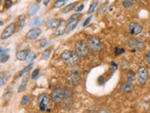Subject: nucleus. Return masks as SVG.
<instances>
[{
	"label": "nucleus",
	"mask_w": 150,
	"mask_h": 113,
	"mask_svg": "<svg viewBox=\"0 0 150 113\" xmlns=\"http://www.w3.org/2000/svg\"><path fill=\"white\" fill-rule=\"evenodd\" d=\"M68 2V0H56V2L54 5V8L57 9V8H61L65 6V4Z\"/></svg>",
	"instance_id": "4be33fe9"
},
{
	"label": "nucleus",
	"mask_w": 150,
	"mask_h": 113,
	"mask_svg": "<svg viewBox=\"0 0 150 113\" xmlns=\"http://www.w3.org/2000/svg\"><path fill=\"white\" fill-rule=\"evenodd\" d=\"M127 79H128L129 82L133 83L135 82V80H137V77H135V74L132 71H129V72L127 73Z\"/></svg>",
	"instance_id": "6ab92c4d"
},
{
	"label": "nucleus",
	"mask_w": 150,
	"mask_h": 113,
	"mask_svg": "<svg viewBox=\"0 0 150 113\" xmlns=\"http://www.w3.org/2000/svg\"><path fill=\"white\" fill-rule=\"evenodd\" d=\"M67 81L72 86H77L81 82V73L77 70L70 71L67 75Z\"/></svg>",
	"instance_id": "7ed1b4c3"
},
{
	"label": "nucleus",
	"mask_w": 150,
	"mask_h": 113,
	"mask_svg": "<svg viewBox=\"0 0 150 113\" xmlns=\"http://www.w3.org/2000/svg\"><path fill=\"white\" fill-rule=\"evenodd\" d=\"M50 55H51V49H50V48L45 49V50L43 51V53H42V59H45V60H47V59H49Z\"/></svg>",
	"instance_id": "393cba45"
},
{
	"label": "nucleus",
	"mask_w": 150,
	"mask_h": 113,
	"mask_svg": "<svg viewBox=\"0 0 150 113\" xmlns=\"http://www.w3.org/2000/svg\"><path fill=\"white\" fill-rule=\"evenodd\" d=\"M145 62H146L148 64V66H150V52H148V53L145 54Z\"/></svg>",
	"instance_id": "473e14b6"
},
{
	"label": "nucleus",
	"mask_w": 150,
	"mask_h": 113,
	"mask_svg": "<svg viewBox=\"0 0 150 113\" xmlns=\"http://www.w3.org/2000/svg\"><path fill=\"white\" fill-rule=\"evenodd\" d=\"M49 2H50V0H44V1H43V4H44V6H48Z\"/></svg>",
	"instance_id": "a19ab883"
},
{
	"label": "nucleus",
	"mask_w": 150,
	"mask_h": 113,
	"mask_svg": "<svg viewBox=\"0 0 150 113\" xmlns=\"http://www.w3.org/2000/svg\"><path fill=\"white\" fill-rule=\"evenodd\" d=\"M82 16V14L81 13H79V12H77V13H75V14H73V15H71L69 17V21L70 20H77V19L79 18V17H81Z\"/></svg>",
	"instance_id": "c85d7f7f"
},
{
	"label": "nucleus",
	"mask_w": 150,
	"mask_h": 113,
	"mask_svg": "<svg viewBox=\"0 0 150 113\" xmlns=\"http://www.w3.org/2000/svg\"><path fill=\"white\" fill-rule=\"evenodd\" d=\"M79 4V2H73V3H71V4H69L67 7H65L64 9H63V11H62V12L63 13H68V12H69V11H71L73 9H75L77 7V5Z\"/></svg>",
	"instance_id": "dca6fc26"
},
{
	"label": "nucleus",
	"mask_w": 150,
	"mask_h": 113,
	"mask_svg": "<svg viewBox=\"0 0 150 113\" xmlns=\"http://www.w3.org/2000/svg\"><path fill=\"white\" fill-rule=\"evenodd\" d=\"M15 30H16V24L15 23L9 24V25L3 30L1 34V39L6 40V39H8V38H11L14 34Z\"/></svg>",
	"instance_id": "6e6552de"
},
{
	"label": "nucleus",
	"mask_w": 150,
	"mask_h": 113,
	"mask_svg": "<svg viewBox=\"0 0 150 113\" xmlns=\"http://www.w3.org/2000/svg\"><path fill=\"white\" fill-rule=\"evenodd\" d=\"M38 103H39L40 109L41 111H45L47 108V105H48V103H49L48 94H46V93L40 94L39 97H38Z\"/></svg>",
	"instance_id": "1a4fd4ad"
},
{
	"label": "nucleus",
	"mask_w": 150,
	"mask_h": 113,
	"mask_svg": "<svg viewBox=\"0 0 150 113\" xmlns=\"http://www.w3.org/2000/svg\"><path fill=\"white\" fill-rule=\"evenodd\" d=\"M98 83L100 85H102L103 83H104V79H103V77H100L98 79Z\"/></svg>",
	"instance_id": "4c0bfd02"
},
{
	"label": "nucleus",
	"mask_w": 150,
	"mask_h": 113,
	"mask_svg": "<svg viewBox=\"0 0 150 113\" xmlns=\"http://www.w3.org/2000/svg\"><path fill=\"white\" fill-rule=\"evenodd\" d=\"M31 24H32L33 26H38V25H40V24H41V23H40V18H36L35 20L33 21Z\"/></svg>",
	"instance_id": "f704fd0d"
},
{
	"label": "nucleus",
	"mask_w": 150,
	"mask_h": 113,
	"mask_svg": "<svg viewBox=\"0 0 150 113\" xmlns=\"http://www.w3.org/2000/svg\"><path fill=\"white\" fill-rule=\"evenodd\" d=\"M98 0H93L90 4V7H89V9H88V13L92 14L94 11H95V9L98 7Z\"/></svg>",
	"instance_id": "aec40b11"
},
{
	"label": "nucleus",
	"mask_w": 150,
	"mask_h": 113,
	"mask_svg": "<svg viewBox=\"0 0 150 113\" xmlns=\"http://www.w3.org/2000/svg\"><path fill=\"white\" fill-rule=\"evenodd\" d=\"M78 23H79V19H77V20H70L67 25H66L65 26V31L66 32H70V31H72L75 27L77 26L78 25Z\"/></svg>",
	"instance_id": "2eb2a0df"
},
{
	"label": "nucleus",
	"mask_w": 150,
	"mask_h": 113,
	"mask_svg": "<svg viewBox=\"0 0 150 113\" xmlns=\"http://www.w3.org/2000/svg\"><path fill=\"white\" fill-rule=\"evenodd\" d=\"M39 74H40V69H36L34 72L32 73L31 74V78L32 79H37L38 77H39Z\"/></svg>",
	"instance_id": "bb28decb"
},
{
	"label": "nucleus",
	"mask_w": 150,
	"mask_h": 113,
	"mask_svg": "<svg viewBox=\"0 0 150 113\" xmlns=\"http://www.w3.org/2000/svg\"><path fill=\"white\" fill-rule=\"evenodd\" d=\"M115 56H119V55L123 54L124 52H125V50L123 48H115Z\"/></svg>",
	"instance_id": "c756f323"
},
{
	"label": "nucleus",
	"mask_w": 150,
	"mask_h": 113,
	"mask_svg": "<svg viewBox=\"0 0 150 113\" xmlns=\"http://www.w3.org/2000/svg\"><path fill=\"white\" fill-rule=\"evenodd\" d=\"M28 102H29V96H28V95H25V96L22 98L21 104H22V106H26L27 104H28Z\"/></svg>",
	"instance_id": "a878e982"
},
{
	"label": "nucleus",
	"mask_w": 150,
	"mask_h": 113,
	"mask_svg": "<svg viewBox=\"0 0 150 113\" xmlns=\"http://www.w3.org/2000/svg\"><path fill=\"white\" fill-rule=\"evenodd\" d=\"M61 59L63 62L68 66H75L79 62V56L76 52L66 50L61 54Z\"/></svg>",
	"instance_id": "f257e3e1"
},
{
	"label": "nucleus",
	"mask_w": 150,
	"mask_h": 113,
	"mask_svg": "<svg viewBox=\"0 0 150 113\" xmlns=\"http://www.w3.org/2000/svg\"><path fill=\"white\" fill-rule=\"evenodd\" d=\"M51 98L54 103L55 104H60L64 101L65 98V89L62 88H57L53 91L51 93Z\"/></svg>",
	"instance_id": "39448f33"
},
{
	"label": "nucleus",
	"mask_w": 150,
	"mask_h": 113,
	"mask_svg": "<svg viewBox=\"0 0 150 113\" xmlns=\"http://www.w3.org/2000/svg\"><path fill=\"white\" fill-rule=\"evenodd\" d=\"M83 8H84V5H80V6L76 9V11L77 12H80V11H83Z\"/></svg>",
	"instance_id": "58836bf2"
},
{
	"label": "nucleus",
	"mask_w": 150,
	"mask_h": 113,
	"mask_svg": "<svg viewBox=\"0 0 150 113\" xmlns=\"http://www.w3.org/2000/svg\"><path fill=\"white\" fill-rule=\"evenodd\" d=\"M11 6H12V1H11V0H6V1H5V8H6V9L11 8Z\"/></svg>",
	"instance_id": "7c9ffc66"
},
{
	"label": "nucleus",
	"mask_w": 150,
	"mask_h": 113,
	"mask_svg": "<svg viewBox=\"0 0 150 113\" xmlns=\"http://www.w3.org/2000/svg\"><path fill=\"white\" fill-rule=\"evenodd\" d=\"M37 2H38V3H40V0H37Z\"/></svg>",
	"instance_id": "37998d69"
},
{
	"label": "nucleus",
	"mask_w": 150,
	"mask_h": 113,
	"mask_svg": "<svg viewBox=\"0 0 150 113\" xmlns=\"http://www.w3.org/2000/svg\"><path fill=\"white\" fill-rule=\"evenodd\" d=\"M5 80H6V78H5V77L3 74H1V77H0V86L3 87L4 84H5Z\"/></svg>",
	"instance_id": "c9c22d12"
},
{
	"label": "nucleus",
	"mask_w": 150,
	"mask_h": 113,
	"mask_svg": "<svg viewBox=\"0 0 150 113\" xmlns=\"http://www.w3.org/2000/svg\"><path fill=\"white\" fill-rule=\"evenodd\" d=\"M39 9H40L39 5H35V6H32L30 8V9H29V15L30 16H34L35 14L37 13V11H39Z\"/></svg>",
	"instance_id": "5701e85b"
},
{
	"label": "nucleus",
	"mask_w": 150,
	"mask_h": 113,
	"mask_svg": "<svg viewBox=\"0 0 150 113\" xmlns=\"http://www.w3.org/2000/svg\"><path fill=\"white\" fill-rule=\"evenodd\" d=\"M25 15H21L18 19L17 26H18L19 28H21V27H23V26H25Z\"/></svg>",
	"instance_id": "412c9836"
},
{
	"label": "nucleus",
	"mask_w": 150,
	"mask_h": 113,
	"mask_svg": "<svg viewBox=\"0 0 150 113\" xmlns=\"http://www.w3.org/2000/svg\"><path fill=\"white\" fill-rule=\"evenodd\" d=\"M41 34V30L40 27H34L26 33V39L28 40H36Z\"/></svg>",
	"instance_id": "9b49d317"
},
{
	"label": "nucleus",
	"mask_w": 150,
	"mask_h": 113,
	"mask_svg": "<svg viewBox=\"0 0 150 113\" xmlns=\"http://www.w3.org/2000/svg\"><path fill=\"white\" fill-rule=\"evenodd\" d=\"M87 45L92 52L95 53H98L103 49V44L102 42L96 37H91L87 40Z\"/></svg>",
	"instance_id": "f03ea898"
},
{
	"label": "nucleus",
	"mask_w": 150,
	"mask_h": 113,
	"mask_svg": "<svg viewBox=\"0 0 150 113\" xmlns=\"http://www.w3.org/2000/svg\"><path fill=\"white\" fill-rule=\"evenodd\" d=\"M98 112H107V113H109V112H111V110H109L108 108H102L101 110H98Z\"/></svg>",
	"instance_id": "ea45409f"
},
{
	"label": "nucleus",
	"mask_w": 150,
	"mask_h": 113,
	"mask_svg": "<svg viewBox=\"0 0 150 113\" xmlns=\"http://www.w3.org/2000/svg\"><path fill=\"white\" fill-rule=\"evenodd\" d=\"M32 67H33V63H32V62H30V64H28L25 69L21 71V73H20V74H19V75H20V77H22L23 74H26L27 72H30V70L32 69Z\"/></svg>",
	"instance_id": "b1692460"
},
{
	"label": "nucleus",
	"mask_w": 150,
	"mask_h": 113,
	"mask_svg": "<svg viewBox=\"0 0 150 113\" xmlns=\"http://www.w3.org/2000/svg\"><path fill=\"white\" fill-rule=\"evenodd\" d=\"M138 1H146V0H138Z\"/></svg>",
	"instance_id": "79ce46f5"
},
{
	"label": "nucleus",
	"mask_w": 150,
	"mask_h": 113,
	"mask_svg": "<svg viewBox=\"0 0 150 113\" xmlns=\"http://www.w3.org/2000/svg\"><path fill=\"white\" fill-rule=\"evenodd\" d=\"M128 30L131 36H138L143 32L144 27L137 22H131L128 26Z\"/></svg>",
	"instance_id": "0eeeda50"
},
{
	"label": "nucleus",
	"mask_w": 150,
	"mask_h": 113,
	"mask_svg": "<svg viewBox=\"0 0 150 113\" xmlns=\"http://www.w3.org/2000/svg\"><path fill=\"white\" fill-rule=\"evenodd\" d=\"M30 54V50L29 49H25V50H20L18 51L16 53V59L18 60H22V61H25L27 59L28 56Z\"/></svg>",
	"instance_id": "f8f14e48"
},
{
	"label": "nucleus",
	"mask_w": 150,
	"mask_h": 113,
	"mask_svg": "<svg viewBox=\"0 0 150 113\" xmlns=\"http://www.w3.org/2000/svg\"><path fill=\"white\" fill-rule=\"evenodd\" d=\"M63 21L59 20V19H55V18H53V19H49L48 21H47V26L51 28H58L61 25H62Z\"/></svg>",
	"instance_id": "ddd939ff"
},
{
	"label": "nucleus",
	"mask_w": 150,
	"mask_h": 113,
	"mask_svg": "<svg viewBox=\"0 0 150 113\" xmlns=\"http://www.w3.org/2000/svg\"><path fill=\"white\" fill-rule=\"evenodd\" d=\"M91 19H92V16H90V17H88L86 21L83 22V26H86L89 23H90V21H91Z\"/></svg>",
	"instance_id": "e433bc0d"
},
{
	"label": "nucleus",
	"mask_w": 150,
	"mask_h": 113,
	"mask_svg": "<svg viewBox=\"0 0 150 113\" xmlns=\"http://www.w3.org/2000/svg\"><path fill=\"white\" fill-rule=\"evenodd\" d=\"M137 81L140 85H144L146 83L147 77H148V72L147 69L144 66H140L137 70Z\"/></svg>",
	"instance_id": "423d86ee"
},
{
	"label": "nucleus",
	"mask_w": 150,
	"mask_h": 113,
	"mask_svg": "<svg viewBox=\"0 0 150 113\" xmlns=\"http://www.w3.org/2000/svg\"><path fill=\"white\" fill-rule=\"evenodd\" d=\"M132 83H130L129 81H127V82H123L121 84V86H120V91L122 92H125V93H128V92H130L131 91H132Z\"/></svg>",
	"instance_id": "4468645a"
},
{
	"label": "nucleus",
	"mask_w": 150,
	"mask_h": 113,
	"mask_svg": "<svg viewBox=\"0 0 150 113\" xmlns=\"http://www.w3.org/2000/svg\"><path fill=\"white\" fill-rule=\"evenodd\" d=\"M128 44H129V46L131 47V48H135L139 51L144 50V48H145L144 42L140 40H137V39H130V40H129Z\"/></svg>",
	"instance_id": "9d476101"
},
{
	"label": "nucleus",
	"mask_w": 150,
	"mask_h": 113,
	"mask_svg": "<svg viewBox=\"0 0 150 113\" xmlns=\"http://www.w3.org/2000/svg\"><path fill=\"white\" fill-rule=\"evenodd\" d=\"M121 4L125 9H130L134 6V0H122Z\"/></svg>",
	"instance_id": "a211bd4d"
},
{
	"label": "nucleus",
	"mask_w": 150,
	"mask_h": 113,
	"mask_svg": "<svg viewBox=\"0 0 150 113\" xmlns=\"http://www.w3.org/2000/svg\"><path fill=\"white\" fill-rule=\"evenodd\" d=\"M75 52H76L79 56L84 58V56H86L88 55L89 47H88L87 44H86L84 41H80L75 44Z\"/></svg>",
	"instance_id": "20e7f679"
},
{
	"label": "nucleus",
	"mask_w": 150,
	"mask_h": 113,
	"mask_svg": "<svg viewBox=\"0 0 150 113\" xmlns=\"http://www.w3.org/2000/svg\"><path fill=\"white\" fill-rule=\"evenodd\" d=\"M8 59H9V56L8 54L3 55V56H0V61H1L2 63H4V62H6L7 60H8Z\"/></svg>",
	"instance_id": "cd10ccee"
},
{
	"label": "nucleus",
	"mask_w": 150,
	"mask_h": 113,
	"mask_svg": "<svg viewBox=\"0 0 150 113\" xmlns=\"http://www.w3.org/2000/svg\"><path fill=\"white\" fill-rule=\"evenodd\" d=\"M35 58H36V54H35V53H31V52H30V54H29V56H28V58H27L26 60H28V61H32Z\"/></svg>",
	"instance_id": "72a5a7b5"
},
{
	"label": "nucleus",
	"mask_w": 150,
	"mask_h": 113,
	"mask_svg": "<svg viewBox=\"0 0 150 113\" xmlns=\"http://www.w3.org/2000/svg\"><path fill=\"white\" fill-rule=\"evenodd\" d=\"M28 75H26L25 77H23V80H22V83H21V85L19 86V88H18V92H23L25 89V87H26V84H27V82H28Z\"/></svg>",
	"instance_id": "f3484780"
},
{
	"label": "nucleus",
	"mask_w": 150,
	"mask_h": 113,
	"mask_svg": "<svg viewBox=\"0 0 150 113\" xmlns=\"http://www.w3.org/2000/svg\"><path fill=\"white\" fill-rule=\"evenodd\" d=\"M108 5H109V2H106V4L105 5H103V6L100 8V13H103V12H105V11H106V9H107V7H108Z\"/></svg>",
	"instance_id": "2f4dec72"
}]
</instances>
